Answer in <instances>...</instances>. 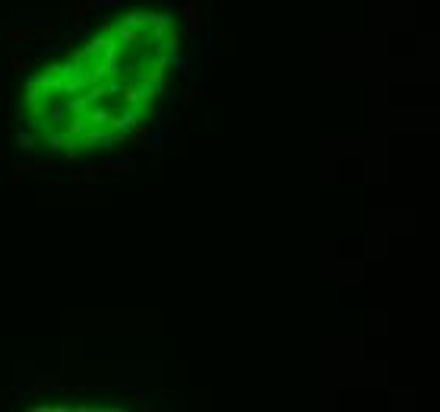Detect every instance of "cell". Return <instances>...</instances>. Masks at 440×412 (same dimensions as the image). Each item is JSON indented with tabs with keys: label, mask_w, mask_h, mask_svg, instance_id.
<instances>
[{
	"label": "cell",
	"mask_w": 440,
	"mask_h": 412,
	"mask_svg": "<svg viewBox=\"0 0 440 412\" xmlns=\"http://www.w3.org/2000/svg\"><path fill=\"white\" fill-rule=\"evenodd\" d=\"M181 13L187 19V32H200L203 19H200V0H181Z\"/></svg>",
	"instance_id": "6da1fadb"
},
{
	"label": "cell",
	"mask_w": 440,
	"mask_h": 412,
	"mask_svg": "<svg viewBox=\"0 0 440 412\" xmlns=\"http://www.w3.org/2000/svg\"><path fill=\"white\" fill-rule=\"evenodd\" d=\"M89 105H92V102H89L86 96H76V99H67V102H64V108H67L70 117H86Z\"/></svg>",
	"instance_id": "7a4b0ae2"
},
{
	"label": "cell",
	"mask_w": 440,
	"mask_h": 412,
	"mask_svg": "<svg viewBox=\"0 0 440 412\" xmlns=\"http://www.w3.org/2000/svg\"><path fill=\"white\" fill-rule=\"evenodd\" d=\"M152 22V13H142V10H136V13H127L121 19V26H133V29H149Z\"/></svg>",
	"instance_id": "3957f363"
},
{
	"label": "cell",
	"mask_w": 440,
	"mask_h": 412,
	"mask_svg": "<svg viewBox=\"0 0 440 412\" xmlns=\"http://www.w3.org/2000/svg\"><path fill=\"white\" fill-rule=\"evenodd\" d=\"M16 146H19V149H38V143H35V136L29 133V127H26V130L19 127V133H16Z\"/></svg>",
	"instance_id": "277c9868"
},
{
	"label": "cell",
	"mask_w": 440,
	"mask_h": 412,
	"mask_svg": "<svg viewBox=\"0 0 440 412\" xmlns=\"http://www.w3.org/2000/svg\"><path fill=\"white\" fill-rule=\"evenodd\" d=\"M86 57H89L86 48H70V51H67V64H70V67H82V61H86Z\"/></svg>",
	"instance_id": "5b68a950"
},
{
	"label": "cell",
	"mask_w": 440,
	"mask_h": 412,
	"mask_svg": "<svg viewBox=\"0 0 440 412\" xmlns=\"http://www.w3.org/2000/svg\"><path fill=\"white\" fill-rule=\"evenodd\" d=\"M76 178H79L82 184H99V181H102V171H99V168H86V171H76Z\"/></svg>",
	"instance_id": "8992f818"
},
{
	"label": "cell",
	"mask_w": 440,
	"mask_h": 412,
	"mask_svg": "<svg viewBox=\"0 0 440 412\" xmlns=\"http://www.w3.org/2000/svg\"><path fill=\"white\" fill-rule=\"evenodd\" d=\"M54 159H38V162H35V165H29V168L35 171V174H51V168H54Z\"/></svg>",
	"instance_id": "52a82bcc"
},
{
	"label": "cell",
	"mask_w": 440,
	"mask_h": 412,
	"mask_svg": "<svg viewBox=\"0 0 440 412\" xmlns=\"http://www.w3.org/2000/svg\"><path fill=\"white\" fill-rule=\"evenodd\" d=\"M10 171H13V174H10V181H13V184H19V181L26 178V174H29L32 168H29V165H13V168H10Z\"/></svg>",
	"instance_id": "ba28073f"
},
{
	"label": "cell",
	"mask_w": 440,
	"mask_h": 412,
	"mask_svg": "<svg viewBox=\"0 0 440 412\" xmlns=\"http://www.w3.org/2000/svg\"><path fill=\"white\" fill-rule=\"evenodd\" d=\"M86 16H89V13L76 10V16H73V35H82V29H86Z\"/></svg>",
	"instance_id": "9c48e42d"
},
{
	"label": "cell",
	"mask_w": 440,
	"mask_h": 412,
	"mask_svg": "<svg viewBox=\"0 0 440 412\" xmlns=\"http://www.w3.org/2000/svg\"><path fill=\"white\" fill-rule=\"evenodd\" d=\"M99 7H102V0H76V10H82V13H92Z\"/></svg>",
	"instance_id": "30bf717a"
},
{
	"label": "cell",
	"mask_w": 440,
	"mask_h": 412,
	"mask_svg": "<svg viewBox=\"0 0 440 412\" xmlns=\"http://www.w3.org/2000/svg\"><path fill=\"white\" fill-rule=\"evenodd\" d=\"M29 57H22V61H19V57H10V70H29Z\"/></svg>",
	"instance_id": "8fae6325"
},
{
	"label": "cell",
	"mask_w": 440,
	"mask_h": 412,
	"mask_svg": "<svg viewBox=\"0 0 440 412\" xmlns=\"http://www.w3.org/2000/svg\"><path fill=\"white\" fill-rule=\"evenodd\" d=\"M35 38V32H10V41H29Z\"/></svg>",
	"instance_id": "7c38bea8"
},
{
	"label": "cell",
	"mask_w": 440,
	"mask_h": 412,
	"mask_svg": "<svg viewBox=\"0 0 440 412\" xmlns=\"http://www.w3.org/2000/svg\"><path fill=\"white\" fill-rule=\"evenodd\" d=\"M47 73H51V76H64V64H47Z\"/></svg>",
	"instance_id": "4fadbf2b"
},
{
	"label": "cell",
	"mask_w": 440,
	"mask_h": 412,
	"mask_svg": "<svg viewBox=\"0 0 440 412\" xmlns=\"http://www.w3.org/2000/svg\"><path fill=\"white\" fill-rule=\"evenodd\" d=\"M181 130H193V114H184V124H181Z\"/></svg>",
	"instance_id": "5bb4252c"
},
{
	"label": "cell",
	"mask_w": 440,
	"mask_h": 412,
	"mask_svg": "<svg viewBox=\"0 0 440 412\" xmlns=\"http://www.w3.org/2000/svg\"><path fill=\"white\" fill-rule=\"evenodd\" d=\"M127 0H102V7H124Z\"/></svg>",
	"instance_id": "9a60e30c"
}]
</instances>
